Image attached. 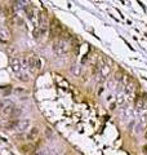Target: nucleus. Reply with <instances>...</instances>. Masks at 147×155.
Instances as JSON below:
<instances>
[{"label": "nucleus", "instance_id": "1", "mask_svg": "<svg viewBox=\"0 0 147 155\" xmlns=\"http://www.w3.org/2000/svg\"><path fill=\"white\" fill-rule=\"evenodd\" d=\"M53 52L56 54H58V56H63V54H66L67 52H68V44L64 40H57L53 44Z\"/></svg>", "mask_w": 147, "mask_h": 155}, {"label": "nucleus", "instance_id": "2", "mask_svg": "<svg viewBox=\"0 0 147 155\" xmlns=\"http://www.w3.org/2000/svg\"><path fill=\"white\" fill-rule=\"evenodd\" d=\"M50 36L52 38H56V36H61V34H62V26L59 25L58 21H56L54 18L52 20V22H50Z\"/></svg>", "mask_w": 147, "mask_h": 155}, {"label": "nucleus", "instance_id": "3", "mask_svg": "<svg viewBox=\"0 0 147 155\" xmlns=\"http://www.w3.org/2000/svg\"><path fill=\"white\" fill-rule=\"evenodd\" d=\"M110 72H111L110 65L103 61V62L101 63V66H99V81H103V80H105L106 78L110 75Z\"/></svg>", "mask_w": 147, "mask_h": 155}, {"label": "nucleus", "instance_id": "4", "mask_svg": "<svg viewBox=\"0 0 147 155\" xmlns=\"http://www.w3.org/2000/svg\"><path fill=\"white\" fill-rule=\"evenodd\" d=\"M27 67H30V70H31V71L40 70V68H41L40 59H39L36 56H31V57L27 59Z\"/></svg>", "mask_w": 147, "mask_h": 155}, {"label": "nucleus", "instance_id": "5", "mask_svg": "<svg viewBox=\"0 0 147 155\" xmlns=\"http://www.w3.org/2000/svg\"><path fill=\"white\" fill-rule=\"evenodd\" d=\"M46 16H45V13L44 12H39V26H38V29L40 30V32L41 34H45L46 31Z\"/></svg>", "mask_w": 147, "mask_h": 155}, {"label": "nucleus", "instance_id": "6", "mask_svg": "<svg viewBox=\"0 0 147 155\" xmlns=\"http://www.w3.org/2000/svg\"><path fill=\"white\" fill-rule=\"evenodd\" d=\"M10 67H12V71L16 72L17 75L21 74V70H22V66H21V59L20 58H12L10 59Z\"/></svg>", "mask_w": 147, "mask_h": 155}, {"label": "nucleus", "instance_id": "7", "mask_svg": "<svg viewBox=\"0 0 147 155\" xmlns=\"http://www.w3.org/2000/svg\"><path fill=\"white\" fill-rule=\"evenodd\" d=\"M14 105H13L12 102L9 101H7L5 103H3V106H2V111H3V114L4 115H7V116H10L12 113H13V110H14Z\"/></svg>", "mask_w": 147, "mask_h": 155}, {"label": "nucleus", "instance_id": "8", "mask_svg": "<svg viewBox=\"0 0 147 155\" xmlns=\"http://www.w3.org/2000/svg\"><path fill=\"white\" fill-rule=\"evenodd\" d=\"M30 127V122L28 120H20L18 122V126H17V131H20V132H23V131H26Z\"/></svg>", "mask_w": 147, "mask_h": 155}, {"label": "nucleus", "instance_id": "9", "mask_svg": "<svg viewBox=\"0 0 147 155\" xmlns=\"http://www.w3.org/2000/svg\"><path fill=\"white\" fill-rule=\"evenodd\" d=\"M38 135H39V129L38 128H31L30 132H28V135H27V138L28 140H35Z\"/></svg>", "mask_w": 147, "mask_h": 155}, {"label": "nucleus", "instance_id": "10", "mask_svg": "<svg viewBox=\"0 0 147 155\" xmlns=\"http://www.w3.org/2000/svg\"><path fill=\"white\" fill-rule=\"evenodd\" d=\"M0 39L4 41H7L8 39H9V32H8L4 27H0Z\"/></svg>", "mask_w": 147, "mask_h": 155}, {"label": "nucleus", "instance_id": "11", "mask_svg": "<svg viewBox=\"0 0 147 155\" xmlns=\"http://www.w3.org/2000/svg\"><path fill=\"white\" fill-rule=\"evenodd\" d=\"M31 155H50V151L48 149H38Z\"/></svg>", "mask_w": 147, "mask_h": 155}, {"label": "nucleus", "instance_id": "12", "mask_svg": "<svg viewBox=\"0 0 147 155\" xmlns=\"http://www.w3.org/2000/svg\"><path fill=\"white\" fill-rule=\"evenodd\" d=\"M124 90H125V93H128V94H132V93H133V90H134V84H133V80H132L129 84L125 85Z\"/></svg>", "mask_w": 147, "mask_h": 155}, {"label": "nucleus", "instance_id": "13", "mask_svg": "<svg viewBox=\"0 0 147 155\" xmlns=\"http://www.w3.org/2000/svg\"><path fill=\"white\" fill-rule=\"evenodd\" d=\"M136 107H137L138 110H142V109H143V107H145V100H143V98H140V97H138V100L136 101Z\"/></svg>", "mask_w": 147, "mask_h": 155}, {"label": "nucleus", "instance_id": "14", "mask_svg": "<svg viewBox=\"0 0 147 155\" xmlns=\"http://www.w3.org/2000/svg\"><path fill=\"white\" fill-rule=\"evenodd\" d=\"M71 71H72V74H74V75H80L81 68H80V66H76V65H72V66H71Z\"/></svg>", "mask_w": 147, "mask_h": 155}, {"label": "nucleus", "instance_id": "15", "mask_svg": "<svg viewBox=\"0 0 147 155\" xmlns=\"http://www.w3.org/2000/svg\"><path fill=\"white\" fill-rule=\"evenodd\" d=\"M25 9H26V13H27V17H28V18H32V17H34L32 7H31V5H28V7H26Z\"/></svg>", "mask_w": 147, "mask_h": 155}, {"label": "nucleus", "instance_id": "16", "mask_svg": "<svg viewBox=\"0 0 147 155\" xmlns=\"http://www.w3.org/2000/svg\"><path fill=\"white\" fill-rule=\"evenodd\" d=\"M21 113H22V111H21V109H18V107H14V110H13V113H12V118H16L17 119V116H18Z\"/></svg>", "mask_w": 147, "mask_h": 155}, {"label": "nucleus", "instance_id": "17", "mask_svg": "<svg viewBox=\"0 0 147 155\" xmlns=\"http://www.w3.org/2000/svg\"><path fill=\"white\" fill-rule=\"evenodd\" d=\"M40 35H41V32H40V30H39V29L36 27L35 30H34V36H35V38H40Z\"/></svg>", "mask_w": 147, "mask_h": 155}, {"label": "nucleus", "instance_id": "18", "mask_svg": "<svg viewBox=\"0 0 147 155\" xmlns=\"http://www.w3.org/2000/svg\"><path fill=\"white\" fill-rule=\"evenodd\" d=\"M32 146L31 145H27V146H23L22 147V153H28L30 151V149H31Z\"/></svg>", "mask_w": 147, "mask_h": 155}, {"label": "nucleus", "instance_id": "19", "mask_svg": "<svg viewBox=\"0 0 147 155\" xmlns=\"http://www.w3.org/2000/svg\"><path fill=\"white\" fill-rule=\"evenodd\" d=\"M18 76H20V80H22V81H27V80H28V76H27V75H25V74H23V75H21V74H20Z\"/></svg>", "mask_w": 147, "mask_h": 155}, {"label": "nucleus", "instance_id": "20", "mask_svg": "<svg viewBox=\"0 0 147 155\" xmlns=\"http://www.w3.org/2000/svg\"><path fill=\"white\" fill-rule=\"evenodd\" d=\"M45 135H48V137L52 136V131H50V128H46L45 129Z\"/></svg>", "mask_w": 147, "mask_h": 155}]
</instances>
